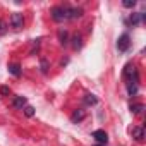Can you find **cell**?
I'll use <instances>...</instances> for the list:
<instances>
[{"mask_svg": "<svg viewBox=\"0 0 146 146\" xmlns=\"http://www.w3.org/2000/svg\"><path fill=\"white\" fill-rule=\"evenodd\" d=\"M23 23H24V19H23V14H19V12H14V14L11 16V26H12L14 29H19V28H23Z\"/></svg>", "mask_w": 146, "mask_h": 146, "instance_id": "obj_1", "label": "cell"}, {"mask_svg": "<svg viewBox=\"0 0 146 146\" xmlns=\"http://www.w3.org/2000/svg\"><path fill=\"white\" fill-rule=\"evenodd\" d=\"M129 45H131V38H129V35H122V36L119 38V41H117V48H119L120 52H125V50L129 48Z\"/></svg>", "mask_w": 146, "mask_h": 146, "instance_id": "obj_2", "label": "cell"}, {"mask_svg": "<svg viewBox=\"0 0 146 146\" xmlns=\"http://www.w3.org/2000/svg\"><path fill=\"white\" fill-rule=\"evenodd\" d=\"M93 137L96 139V143H98V144H107V141H108L107 132H105V131H102V129H100V131H95V132H93Z\"/></svg>", "mask_w": 146, "mask_h": 146, "instance_id": "obj_3", "label": "cell"}, {"mask_svg": "<svg viewBox=\"0 0 146 146\" xmlns=\"http://www.w3.org/2000/svg\"><path fill=\"white\" fill-rule=\"evenodd\" d=\"M26 102H28L26 96H16L12 105H14V108H23V107H26Z\"/></svg>", "mask_w": 146, "mask_h": 146, "instance_id": "obj_4", "label": "cell"}, {"mask_svg": "<svg viewBox=\"0 0 146 146\" xmlns=\"http://www.w3.org/2000/svg\"><path fill=\"white\" fill-rule=\"evenodd\" d=\"M127 91H129V95H136L137 93V81H129L127 83Z\"/></svg>", "mask_w": 146, "mask_h": 146, "instance_id": "obj_5", "label": "cell"}, {"mask_svg": "<svg viewBox=\"0 0 146 146\" xmlns=\"http://www.w3.org/2000/svg\"><path fill=\"white\" fill-rule=\"evenodd\" d=\"M72 122H79V120H83L84 119V110H76L74 113H72Z\"/></svg>", "mask_w": 146, "mask_h": 146, "instance_id": "obj_6", "label": "cell"}, {"mask_svg": "<svg viewBox=\"0 0 146 146\" xmlns=\"http://www.w3.org/2000/svg\"><path fill=\"white\" fill-rule=\"evenodd\" d=\"M9 72H11V74H14V76H19V74H21L19 64H11V65H9Z\"/></svg>", "mask_w": 146, "mask_h": 146, "instance_id": "obj_7", "label": "cell"}, {"mask_svg": "<svg viewBox=\"0 0 146 146\" xmlns=\"http://www.w3.org/2000/svg\"><path fill=\"white\" fill-rule=\"evenodd\" d=\"M143 19H144V14H141V12H139V14H132V16H131V23H132V24H137V23H141Z\"/></svg>", "mask_w": 146, "mask_h": 146, "instance_id": "obj_8", "label": "cell"}, {"mask_svg": "<svg viewBox=\"0 0 146 146\" xmlns=\"http://www.w3.org/2000/svg\"><path fill=\"white\" fill-rule=\"evenodd\" d=\"M96 102H98V100H96L95 95H86V96H84V103H86V105H96Z\"/></svg>", "mask_w": 146, "mask_h": 146, "instance_id": "obj_9", "label": "cell"}, {"mask_svg": "<svg viewBox=\"0 0 146 146\" xmlns=\"http://www.w3.org/2000/svg\"><path fill=\"white\" fill-rule=\"evenodd\" d=\"M72 41H74V43H72V46H74L76 50L81 48V36H79V35H76L74 38H72Z\"/></svg>", "mask_w": 146, "mask_h": 146, "instance_id": "obj_10", "label": "cell"}, {"mask_svg": "<svg viewBox=\"0 0 146 146\" xmlns=\"http://www.w3.org/2000/svg\"><path fill=\"white\" fill-rule=\"evenodd\" d=\"M58 38H60V43L62 45H67V38H69L67 36V31H60L58 33Z\"/></svg>", "mask_w": 146, "mask_h": 146, "instance_id": "obj_11", "label": "cell"}, {"mask_svg": "<svg viewBox=\"0 0 146 146\" xmlns=\"http://www.w3.org/2000/svg\"><path fill=\"white\" fill-rule=\"evenodd\" d=\"M24 113H26V117H33L35 115V108L31 105H26L24 107Z\"/></svg>", "mask_w": 146, "mask_h": 146, "instance_id": "obj_12", "label": "cell"}, {"mask_svg": "<svg viewBox=\"0 0 146 146\" xmlns=\"http://www.w3.org/2000/svg\"><path fill=\"white\" fill-rule=\"evenodd\" d=\"M122 5H124V7H127V9H132V7L136 5V0H124Z\"/></svg>", "mask_w": 146, "mask_h": 146, "instance_id": "obj_13", "label": "cell"}, {"mask_svg": "<svg viewBox=\"0 0 146 146\" xmlns=\"http://www.w3.org/2000/svg\"><path fill=\"white\" fill-rule=\"evenodd\" d=\"M132 132H134V136H136L139 141L143 139V129H139V127H134V129H132Z\"/></svg>", "mask_w": 146, "mask_h": 146, "instance_id": "obj_14", "label": "cell"}, {"mask_svg": "<svg viewBox=\"0 0 146 146\" xmlns=\"http://www.w3.org/2000/svg\"><path fill=\"white\" fill-rule=\"evenodd\" d=\"M5 31H7V24H5V21L0 19V36L5 35Z\"/></svg>", "mask_w": 146, "mask_h": 146, "instance_id": "obj_15", "label": "cell"}, {"mask_svg": "<svg viewBox=\"0 0 146 146\" xmlns=\"http://www.w3.org/2000/svg\"><path fill=\"white\" fill-rule=\"evenodd\" d=\"M143 108H144L143 105H134V107H131V112H134V113H139Z\"/></svg>", "mask_w": 146, "mask_h": 146, "instance_id": "obj_16", "label": "cell"}, {"mask_svg": "<svg viewBox=\"0 0 146 146\" xmlns=\"http://www.w3.org/2000/svg\"><path fill=\"white\" fill-rule=\"evenodd\" d=\"M0 93H2V95H9V93H11V90H9L7 86H2V88H0Z\"/></svg>", "mask_w": 146, "mask_h": 146, "instance_id": "obj_17", "label": "cell"}, {"mask_svg": "<svg viewBox=\"0 0 146 146\" xmlns=\"http://www.w3.org/2000/svg\"><path fill=\"white\" fill-rule=\"evenodd\" d=\"M96 146H105V144H96Z\"/></svg>", "mask_w": 146, "mask_h": 146, "instance_id": "obj_18", "label": "cell"}]
</instances>
